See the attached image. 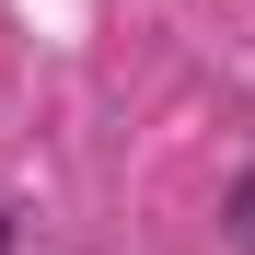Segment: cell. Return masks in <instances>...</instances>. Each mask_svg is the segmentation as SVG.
<instances>
[{"label": "cell", "instance_id": "cell-1", "mask_svg": "<svg viewBox=\"0 0 255 255\" xmlns=\"http://www.w3.org/2000/svg\"><path fill=\"white\" fill-rule=\"evenodd\" d=\"M221 232H232V255H255V162H244L232 197H221Z\"/></svg>", "mask_w": 255, "mask_h": 255}, {"label": "cell", "instance_id": "cell-2", "mask_svg": "<svg viewBox=\"0 0 255 255\" xmlns=\"http://www.w3.org/2000/svg\"><path fill=\"white\" fill-rule=\"evenodd\" d=\"M0 255H12V197H0Z\"/></svg>", "mask_w": 255, "mask_h": 255}]
</instances>
